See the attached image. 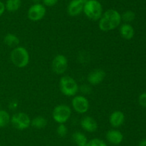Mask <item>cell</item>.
<instances>
[{"instance_id":"cell-1","label":"cell","mask_w":146,"mask_h":146,"mask_svg":"<svg viewBox=\"0 0 146 146\" xmlns=\"http://www.w3.org/2000/svg\"><path fill=\"white\" fill-rule=\"evenodd\" d=\"M121 21V14L117 10L110 9L103 13L98 20V27L103 31H111L118 28Z\"/></svg>"},{"instance_id":"cell-2","label":"cell","mask_w":146,"mask_h":146,"mask_svg":"<svg viewBox=\"0 0 146 146\" xmlns=\"http://www.w3.org/2000/svg\"><path fill=\"white\" fill-rule=\"evenodd\" d=\"M10 59L14 66L19 68H24L29 63V53L25 47L18 46L11 50Z\"/></svg>"},{"instance_id":"cell-3","label":"cell","mask_w":146,"mask_h":146,"mask_svg":"<svg viewBox=\"0 0 146 146\" xmlns=\"http://www.w3.org/2000/svg\"><path fill=\"white\" fill-rule=\"evenodd\" d=\"M59 87L61 93L67 97L76 95L79 90L78 83L71 76H63L59 81Z\"/></svg>"},{"instance_id":"cell-4","label":"cell","mask_w":146,"mask_h":146,"mask_svg":"<svg viewBox=\"0 0 146 146\" xmlns=\"http://www.w3.org/2000/svg\"><path fill=\"white\" fill-rule=\"evenodd\" d=\"M87 18L93 21L99 20L103 14L102 4L98 0H88L83 10Z\"/></svg>"},{"instance_id":"cell-5","label":"cell","mask_w":146,"mask_h":146,"mask_svg":"<svg viewBox=\"0 0 146 146\" xmlns=\"http://www.w3.org/2000/svg\"><path fill=\"white\" fill-rule=\"evenodd\" d=\"M71 115V109L66 104H58L53 110V119L58 124H65L69 120Z\"/></svg>"},{"instance_id":"cell-6","label":"cell","mask_w":146,"mask_h":146,"mask_svg":"<svg viewBox=\"0 0 146 146\" xmlns=\"http://www.w3.org/2000/svg\"><path fill=\"white\" fill-rule=\"evenodd\" d=\"M31 118L25 113H19L11 117L10 123L13 127L19 130H24L31 125Z\"/></svg>"},{"instance_id":"cell-7","label":"cell","mask_w":146,"mask_h":146,"mask_svg":"<svg viewBox=\"0 0 146 146\" xmlns=\"http://www.w3.org/2000/svg\"><path fill=\"white\" fill-rule=\"evenodd\" d=\"M73 109L79 114L87 113L89 110L90 103L88 99L84 95H75L71 101Z\"/></svg>"},{"instance_id":"cell-8","label":"cell","mask_w":146,"mask_h":146,"mask_svg":"<svg viewBox=\"0 0 146 146\" xmlns=\"http://www.w3.org/2000/svg\"><path fill=\"white\" fill-rule=\"evenodd\" d=\"M51 67L54 73L63 74L68 69V60L64 54H57L53 59Z\"/></svg>"},{"instance_id":"cell-9","label":"cell","mask_w":146,"mask_h":146,"mask_svg":"<svg viewBox=\"0 0 146 146\" xmlns=\"http://www.w3.org/2000/svg\"><path fill=\"white\" fill-rule=\"evenodd\" d=\"M46 10L44 4L37 3L30 7L27 12V16L31 21H37L44 18L46 15Z\"/></svg>"},{"instance_id":"cell-10","label":"cell","mask_w":146,"mask_h":146,"mask_svg":"<svg viewBox=\"0 0 146 146\" xmlns=\"http://www.w3.org/2000/svg\"><path fill=\"white\" fill-rule=\"evenodd\" d=\"M88 0H71L67 7L68 14L71 17L79 15L84 10V5Z\"/></svg>"},{"instance_id":"cell-11","label":"cell","mask_w":146,"mask_h":146,"mask_svg":"<svg viewBox=\"0 0 146 146\" xmlns=\"http://www.w3.org/2000/svg\"><path fill=\"white\" fill-rule=\"evenodd\" d=\"M106 74L102 69H96L90 72L87 76L88 82L91 85H98L101 84L105 79Z\"/></svg>"},{"instance_id":"cell-12","label":"cell","mask_w":146,"mask_h":146,"mask_svg":"<svg viewBox=\"0 0 146 146\" xmlns=\"http://www.w3.org/2000/svg\"><path fill=\"white\" fill-rule=\"evenodd\" d=\"M81 126L83 130L88 133H94L98 129V123L94 117L85 116L81 120Z\"/></svg>"},{"instance_id":"cell-13","label":"cell","mask_w":146,"mask_h":146,"mask_svg":"<svg viewBox=\"0 0 146 146\" xmlns=\"http://www.w3.org/2000/svg\"><path fill=\"white\" fill-rule=\"evenodd\" d=\"M106 137L108 143L114 145L121 144L123 140V133L116 129H111L108 130L106 135Z\"/></svg>"},{"instance_id":"cell-14","label":"cell","mask_w":146,"mask_h":146,"mask_svg":"<svg viewBox=\"0 0 146 146\" xmlns=\"http://www.w3.org/2000/svg\"><path fill=\"white\" fill-rule=\"evenodd\" d=\"M125 121V115L121 110L113 112L109 117V123L112 127L117 128L122 125Z\"/></svg>"},{"instance_id":"cell-15","label":"cell","mask_w":146,"mask_h":146,"mask_svg":"<svg viewBox=\"0 0 146 146\" xmlns=\"http://www.w3.org/2000/svg\"><path fill=\"white\" fill-rule=\"evenodd\" d=\"M120 34L121 37L126 40H130L134 37L135 34V30L133 27L128 23H124L120 26L119 28Z\"/></svg>"},{"instance_id":"cell-16","label":"cell","mask_w":146,"mask_h":146,"mask_svg":"<svg viewBox=\"0 0 146 146\" xmlns=\"http://www.w3.org/2000/svg\"><path fill=\"white\" fill-rule=\"evenodd\" d=\"M19 38L12 33H8L4 37V43L9 47H17L19 44Z\"/></svg>"},{"instance_id":"cell-17","label":"cell","mask_w":146,"mask_h":146,"mask_svg":"<svg viewBox=\"0 0 146 146\" xmlns=\"http://www.w3.org/2000/svg\"><path fill=\"white\" fill-rule=\"evenodd\" d=\"M72 139L77 146H86L88 142L86 135L78 131L73 133Z\"/></svg>"},{"instance_id":"cell-18","label":"cell","mask_w":146,"mask_h":146,"mask_svg":"<svg viewBox=\"0 0 146 146\" xmlns=\"http://www.w3.org/2000/svg\"><path fill=\"white\" fill-rule=\"evenodd\" d=\"M47 120L43 116H36L31 120V125L36 129H42L46 126Z\"/></svg>"},{"instance_id":"cell-19","label":"cell","mask_w":146,"mask_h":146,"mask_svg":"<svg viewBox=\"0 0 146 146\" xmlns=\"http://www.w3.org/2000/svg\"><path fill=\"white\" fill-rule=\"evenodd\" d=\"M21 5V0H7L5 9L9 12H15L18 11Z\"/></svg>"},{"instance_id":"cell-20","label":"cell","mask_w":146,"mask_h":146,"mask_svg":"<svg viewBox=\"0 0 146 146\" xmlns=\"http://www.w3.org/2000/svg\"><path fill=\"white\" fill-rule=\"evenodd\" d=\"M11 120L9 113L4 110H0V128L6 127Z\"/></svg>"},{"instance_id":"cell-21","label":"cell","mask_w":146,"mask_h":146,"mask_svg":"<svg viewBox=\"0 0 146 146\" xmlns=\"http://www.w3.org/2000/svg\"><path fill=\"white\" fill-rule=\"evenodd\" d=\"M135 19V14L131 10L125 11L123 14H121V20L123 21L125 23L129 24L130 22H132Z\"/></svg>"},{"instance_id":"cell-22","label":"cell","mask_w":146,"mask_h":146,"mask_svg":"<svg viewBox=\"0 0 146 146\" xmlns=\"http://www.w3.org/2000/svg\"><path fill=\"white\" fill-rule=\"evenodd\" d=\"M56 133L59 137H64L68 133V128L65 124H59L56 128Z\"/></svg>"},{"instance_id":"cell-23","label":"cell","mask_w":146,"mask_h":146,"mask_svg":"<svg viewBox=\"0 0 146 146\" xmlns=\"http://www.w3.org/2000/svg\"><path fill=\"white\" fill-rule=\"evenodd\" d=\"M86 146H108L104 140L99 138H94L89 140Z\"/></svg>"},{"instance_id":"cell-24","label":"cell","mask_w":146,"mask_h":146,"mask_svg":"<svg viewBox=\"0 0 146 146\" xmlns=\"http://www.w3.org/2000/svg\"><path fill=\"white\" fill-rule=\"evenodd\" d=\"M138 103L142 107H146V92L142 93L138 97Z\"/></svg>"},{"instance_id":"cell-25","label":"cell","mask_w":146,"mask_h":146,"mask_svg":"<svg viewBox=\"0 0 146 146\" xmlns=\"http://www.w3.org/2000/svg\"><path fill=\"white\" fill-rule=\"evenodd\" d=\"M79 90H81V92L84 94H90L91 92V87H90L88 84H83L81 87H79Z\"/></svg>"},{"instance_id":"cell-26","label":"cell","mask_w":146,"mask_h":146,"mask_svg":"<svg viewBox=\"0 0 146 146\" xmlns=\"http://www.w3.org/2000/svg\"><path fill=\"white\" fill-rule=\"evenodd\" d=\"M58 0H42L43 4L46 7H54L57 4Z\"/></svg>"},{"instance_id":"cell-27","label":"cell","mask_w":146,"mask_h":146,"mask_svg":"<svg viewBox=\"0 0 146 146\" xmlns=\"http://www.w3.org/2000/svg\"><path fill=\"white\" fill-rule=\"evenodd\" d=\"M5 9V4H4L2 1H0V17L4 14Z\"/></svg>"},{"instance_id":"cell-28","label":"cell","mask_w":146,"mask_h":146,"mask_svg":"<svg viewBox=\"0 0 146 146\" xmlns=\"http://www.w3.org/2000/svg\"><path fill=\"white\" fill-rule=\"evenodd\" d=\"M17 107V102L15 101H12L10 102L9 104V107L11 109H14V108H16V107Z\"/></svg>"},{"instance_id":"cell-29","label":"cell","mask_w":146,"mask_h":146,"mask_svg":"<svg viewBox=\"0 0 146 146\" xmlns=\"http://www.w3.org/2000/svg\"><path fill=\"white\" fill-rule=\"evenodd\" d=\"M138 146H146V139H143L139 143Z\"/></svg>"},{"instance_id":"cell-30","label":"cell","mask_w":146,"mask_h":146,"mask_svg":"<svg viewBox=\"0 0 146 146\" xmlns=\"http://www.w3.org/2000/svg\"><path fill=\"white\" fill-rule=\"evenodd\" d=\"M34 2H35V4H37V3L39 2V1H41V0H32Z\"/></svg>"},{"instance_id":"cell-31","label":"cell","mask_w":146,"mask_h":146,"mask_svg":"<svg viewBox=\"0 0 146 146\" xmlns=\"http://www.w3.org/2000/svg\"><path fill=\"white\" fill-rule=\"evenodd\" d=\"M0 146H1V145H0Z\"/></svg>"},{"instance_id":"cell-32","label":"cell","mask_w":146,"mask_h":146,"mask_svg":"<svg viewBox=\"0 0 146 146\" xmlns=\"http://www.w3.org/2000/svg\"><path fill=\"white\" fill-rule=\"evenodd\" d=\"M0 107H1V105H0Z\"/></svg>"}]
</instances>
